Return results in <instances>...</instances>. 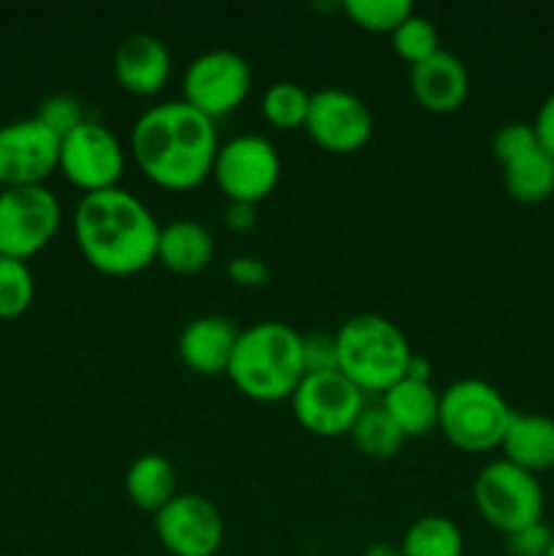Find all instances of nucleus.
I'll use <instances>...</instances> for the list:
<instances>
[{
	"label": "nucleus",
	"instance_id": "obj_14",
	"mask_svg": "<svg viewBox=\"0 0 554 556\" xmlns=\"http://www.w3.org/2000/svg\"><path fill=\"white\" fill-rule=\"evenodd\" d=\"M60 168V139L36 117L0 125V185H43Z\"/></svg>",
	"mask_w": 554,
	"mask_h": 556
},
{
	"label": "nucleus",
	"instance_id": "obj_20",
	"mask_svg": "<svg viewBox=\"0 0 554 556\" xmlns=\"http://www.w3.org/2000/svg\"><path fill=\"white\" fill-rule=\"evenodd\" d=\"M383 410L394 418L396 427L405 438H421L429 429L438 427L440 394L429 380H396L391 389L383 391Z\"/></svg>",
	"mask_w": 554,
	"mask_h": 556
},
{
	"label": "nucleus",
	"instance_id": "obj_1",
	"mask_svg": "<svg viewBox=\"0 0 554 556\" xmlns=\"http://www.w3.org/2000/svg\"><path fill=\"white\" fill-rule=\"evenodd\" d=\"M215 119L188 101H163L147 109L130 130V152L147 179L168 190L199 188L215 166Z\"/></svg>",
	"mask_w": 554,
	"mask_h": 556
},
{
	"label": "nucleus",
	"instance_id": "obj_36",
	"mask_svg": "<svg viewBox=\"0 0 554 556\" xmlns=\"http://www.w3.org/2000/svg\"><path fill=\"white\" fill-rule=\"evenodd\" d=\"M429 362L427 358H418V356H413L411 358V364H407V375L405 378H411V380H429Z\"/></svg>",
	"mask_w": 554,
	"mask_h": 556
},
{
	"label": "nucleus",
	"instance_id": "obj_9",
	"mask_svg": "<svg viewBox=\"0 0 554 556\" xmlns=\"http://www.w3.org/2000/svg\"><path fill=\"white\" fill-rule=\"evenodd\" d=\"M253 87L248 60L234 49H210L193 58L182 76V101L210 119L226 117L244 103Z\"/></svg>",
	"mask_w": 554,
	"mask_h": 556
},
{
	"label": "nucleus",
	"instance_id": "obj_34",
	"mask_svg": "<svg viewBox=\"0 0 554 556\" xmlns=\"http://www.w3.org/2000/svg\"><path fill=\"white\" fill-rule=\"evenodd\" d=\"M532 128H536L538 141H541L543 150L554 157V90L549 92L546 101H543L541 109H538Z\"/></svg>",
	"mask_w": 554,
	"mask_h": 556
},
{
	"label": "nucleus",
	"instance_id": "obj_7",
	"mask_svg": "<svg viewBox=\"0 0 554 556\" xmlns=\"http://www.w3.org/2000/svg\"><path fill=\"white\" fill-rule=\"evenodd\" d=\"M60 226V201L47 185L0 190V255L27 261L41 253Z\"/></svg>",
	"mask_w": 554,
	"mask_h": 556
},
{
	"label": "nucleus",
	"instance_id": "obj_18",
	"mask_svg": "<svg viewBox=\"0 0 554 556\" xmlns=\"http://www.w3.org/2000/svg\"><path fill=\"white\" fill-rule=\"evenodd\" d=\"M503 459L527 472L554 467V418L541 413H514L500 443Z\"/></svg>",
	"mask_w": 554,
	"mask_h": 556
},
{
	"label": "nucleus",
	"instance_id": "obj_26",
	"mask_svg": "<svg viewBox=\"0 0 554 556\" xmlns=\"http://www.w3.org/2000/svg\"><path fill=\"white\" fill-rule=\"evenodd\" d=\"M36 293L33 271L27 261L0 255V318H20L27 313Z\"/></svg>",
	"mask_w": 554,
	"mask_h": 556
},
{
	"label": "nucleus",
	"instance_id": "obj_37",
	"mask_svg": "<svg viewBox=\"0 0 554 556\" xmlns=\"http://www.w3.org/2000/svg\"><path fill=\"white\" fill-rule=\"evenodd\" d=\"M362 556H402V548L391 543H373Z\"/></svg>",
	"mask_w": 554,
	"mask_h": 556
},
{
	"label": "nucleus",
	"instance_id": "obj_12",
	"mask_svg": "<svg viewBox=\"0 0 554 556\" xmlns=\"http://www.w3.org/2000/svg\"><path fill=\"white\" fill-rule=\"evenodd\" d=\"M155 535L172 556H215L223 546L221 510L201 494H177L155 514Z\"/></svg>",
	"mask_w": 554,
	"mask_h": 556
},
{
	"label": "nucleus",
	"instance_id": "obj_22",
	"mask_svg": "<svg viewBox=\"0 0 554 556\" xmlns=\"http://www.w3.org/2000/svg\"><path fill=\"white\" fill-rule=\"evenodd\" d=\"M500 166H503L505 190L516 201L536 204L554 193V157L543 150L541 141L503 161Z\"/></svg>",
	"mask_w": 554,
	"mask_h": 556
},
{
	"label": "nucleus",
	"instance_id": "obj_24",
	"mask_svg": "<svg viewBox=\"0 0 554 556\" xmlns=\"http://www.w3.org/2000/svg\"><path fill=\"white\" fill-rule=\"evenodd\" d=\"M348 434H351L353 445L364 456H373V459H389L407 440L394 424V418L383 410V405H364V410L358 413L356 424Z\"/></svg>",
	"mask_w": 554,
	"mask_h": 556
},
{
	"label": "nucleus",
	"instance_id": "obj_16",
	"mask_svg": "<svg viewBox=\"0 0 554 556\" xmlns=\"http://www.w3.org/2000/svg\"><path fill=\"white\" fill-rule=\"evenodd\" d=\"M413 98L435 114L456 112L470 92V74L454 52L438 49L421 63L411 65Z\"/></svg>",
	"mask_w": 554,
	"mask_h": 556
},
{
	"label": "nucleus",
	"instance_id": "obj_27",
	"mask_svg": "<svg viewBox=\"0 0 554 556\" xmlns=\"http://www.w3.org/2000/svg\"><path fill=\"white\" fill-rule=\"evenodd\" d=\"M342 11L364 30L394 33L413 14V3L411 0H345Z\"/></svg>",
	"mask_w": 554,
	"mask_h": 556
},
{
	"label": "nucleus",
	"instance_id": "obj_38",
	"mask_svg": "<svg viewBox=\"0 0 554 556\" xmlns=\"http://www.w3.org/2000/svg\"><path fill=\"white\" fill-rule=\"evenodd\" d=\"M546 556H554V541H552V546H549V554Z\"/></svg>",
	"mask_w": 554,
	"mask_h": 556
},
{
	"label": "nucleus",
	"instance_id": "obj_35",
	"mask_svg": "<svg viewBox=\"0 0 554 556\" xmlns=\"http://www.w3.org/2000/svg\"><path fill=\"white\" fill-rule=\"evenodd\" d=\"M223 220L231 231L244 233L255 226L259 220V212H255V204H244V201H228L226 210H223Z\"/></svg>",
	"mask_w": 554,
	"mask_h": 556
},
{
	"label": "nucleus",
	"instance_id": "obj_2",
	"mask_svg": "<svg viewBox=\"0 0 554 556\" xmlns=\"http://www.w3.org/2000/svg\"><path fill=\"white\" fill-rule=\"evenodd\" d=\"M74 237L87 264L112 277H128L158 258L161 223L125 188L85 193L74 212Z\"/></svg>",
	"mask_w": 554,
	"mask_h": 556
},
{
	"label": "nucleus",
	"instance_id": "obj_3",
	"mask_svg": "<svg viewBox=\"0 0 554 556\" xmlns=\"http://www.w3.org/2000/svg\"><path fill=\"white\" fill-rule=\"evenodd\" d=\"M228 378L248 400H291L304 378L302 334L282 320H261L239 331Z\"/></svg>",
	"mask_w": 554,
	"mask_h": 556
},
{
	"label": "nucleus",
	"instance_id": "obj_11",
	"mask_svg": "<svg viewBox=\"0 0 554 556\" xmlns=\"http://www.w3.org/2000/svg\"><path fill=\"white\" fill-rule=\"evenodd\" d=\"M60 172L85 193L117 188L125 172V150L114 130L85 119L60 141Z\"/></svg>",
	"mask_w": 554,
	"mask_h": 556
},
{
	"label": "nucleus",
	"instance_id": "obj_33",
	"mask_svg": "<svg viewBox=\"0 0 554 556\" xmlns=\"http://www.w3.org/2000/svg\"><path fill=\"white\" fill-rule=\"evenodd\" d=\"M226 275L231 277L237 286L261 288V286H266V282H269L272 269H269V264H266L264 258H259V255H237V258L228 261Z\"/></svg>",
	"mask_w": 554,
	"mask_h": 556
},
{
	"label": "nucleus",
	"instance_id": "obj_4",
	"mask_svg": "<svg viewBox=\"0 0 554 556\" xmlns=\"http://www.w3.org/2000/svg\"><path fill=\"white\" fill-rule=\"evenodd\" d=\"M335 340L337 367L362 391L383 394L407 375V364L413 358L407 337L383 315H353L340 326Z\"/></svg>",
	"mask_w": 554,
	"mask_h": 556
},
{
	"label": "nucleus",
	"instance_id": "obj_21",
	"mask_svg": "<svg viewBox=\"0 0 554 556\" xmlns=\"http://www.w3.org/2000/svg\"><path fill=\"white\" fill-rule=\"evenodd\" d=\"M125 492L136 508L158 514L168 500L177 497V472L161 454H141L125 472Z\"/></svg>",
	"mask_w": 554,
	"mask_h": 556
},
{
	"label": "nucleus",
	"instance_id": "obj_31",
	"mask_svg": "<svg viewBox=\"0 0 554 556\" xmlns=\"http://www.w3.org/2000/svg\"><path fill=\"white\" fill-rule=\"evenodd\" d=\"M538 144V134L530 123H508L494 134L492 139V152L500 163L508 161V157L519 155L527 147Z\"/></svg>",
	"mask_w": 554,
	"mask_h": 556
},
{
	"label": "nucleus",
	"instance_id": "obj_19",
	"mask_svg": "<svg viewBox=\"0 0 554 556\" xmlns=\"http://www.w3.org/2000/svg\"><path fill=\"white\" fill-rule=\"evenodd\" d=\"M215 255L212 231L199 220L179 217L168 226H161L158 237V261L177 275H196L206 269Z\"/></svg>",
	"mask_w": 554,
	"mask_h": 556
},
{
	"label": "nucleus",
	"instance_id": "obj_5",
	"mask_svg": "<svg viewBox=\"0 0 554 556\" xmlns=\"http://www.w3.org/2000/svg\"><path fill=\"white\" fill-rule=\"evenodd\" d=\"M511 405L492 383L465 378L440 394L438 427L451 445L470 454H483L503 443L508 429Z\"/></svg>",
	"mask_w": 554,
	"mask_h": 556
},
{
	"label": "nucleus",
	"instance_id": "obj_15",
	"mask_svg": "<svg viewBox=\"0 0 554 556\" xmlns=\"http://www.w3.org/2000/svg\"><path fill=\"white\" fill-rule=\"evenodd\" d=\"M172 76L168 47L152 33H134L114 49V79L134 96H155Z\"/></svg>",
	"mask_w": 554,
	"mask_h": 556
},
{
	"label": "nucleus",
	"instance_id": "obj_6",
	"mask_svg": "<svg viewBox=\"0 0 554 556\" xmlns=\"http://www.w3.org/2000/svg\"><path fill=\"white\" fill-rule=\"evenodd\" d=\"M473 500L494 530L511 532L538 525L543 516V489L536 472L508 459H494L473 481Z\"/></svg>",
	"mask_w": 554,
	"mask_h": 556
},
{
	"label": "nucleus",
	"instance_id": "obj_28",
	"mask_svg": "<svg viewBox=\"0 0 554 556\" xmlns=\"http://www.w3.org/2000/svg\"><path fill=\"white\" fill-rule=\"evenodd\" d=\"M391 47L400 54L402 60H407L411 65L421 63L429 54H435L440 49V36L438 27L432 25V20L416 14L413 11L394 33H391Z\"/></svg>",
	"mask_w": 554,
	"mask_h": 556
},
{
	"label": "nucleus",
	"instance_id": "obj_10",
	"mask_svg": "<svg viewBox=\"0 0 554 556\" xmlns=\"http://www.w3.org/2000/svg\"><path fill=\"white\" fill-rule=\"evenodd\" d=\"M297 421L320 438H340L364 410V391L342 372L304 375L291 396Z\"/></svg>",
	"mask_w": 554,
	"mask_h": 556
},
{
	"label": "nucleus",
	"instance_id": "obj_30",
	"mask_svg": "<svg viewBox=\"0 0 554 556\" xmlns=\"http://www.w3.org/2000/svg\"><path fill=\"white\" fill-rule=\"evenodd\" d=\"M302 364L304 375L340 372L335 334H302Z\"/></svg>",
	"mask_w": 554,
	"mask_h": 556
},
{
	"label": "nucleus",
	"instance_id": "obj_25",
	"mask_svg": "<svg viewBox=\"0 0 554 556\" xmlns=\"http://www.w3.org/2000/svg\"><path fill=\"white\" fill-rule=\"evenodd\" d=\"M310 96L313 92H307L297 81H275V85L266 87L264 98H261V112H264L266 123L280 130L304 128V119H307L310 112Z\"/></svg>",
	"mask_w": 554,
	"mask_h": 556
},
{
	"label": "nucleus",
	"instance_id": "obj_29",
	"mask_svg": "<svg viewBox=\"0 0 554 556\" xmlns=\"http://www.w3.org/2000/svg\"><path fill=\"white\" fill-rule=\"evenodd\" d=\"M33 117L41 125H47L60 141L71 134V130L79 128L85 123V112H81V103L76 101L74 96H65V92H58V96H49L38 103L36 114Z\"/></svg>",
	"mask_w": 554,
	"mask_h": 556
},
{
	"label": "nucleus",
	"instance_id": "obj_23",
	"mask_svg": "<svg viewBox=\"0 0 554 556\" xmlns=\"http://www.w3.org/2000/svg\"><path fill=\"white\" fill-rule=\"evenodd\" d=\"M402 556H462L465 538L449 516H421L402 538Z\"/></svg>",
	"mask_w": 554,
	"mask_h": 556
},
{
	"label": "nucleus",
	"instance_id": "obj_13",
	"mask_svg": "<svg viewBox=\"0 0 554 556\" xmlns=\"http://www.w3.org/2000/svg\"><path fill=\"white\" fill-rule=\"evenodd\" d=\"M304 130L329 152H356L373 136V112L367 103L342 87H324L310 96Z\"/></svg>",
	"mask_w": 554,
	"mask_h": 556
},
{
	"label": "nucleus",
	"instance_id": "obj_17",
	"mask_svg": "<svg viewBox=\"0 0 554 556\" xmlns=\"http://www.w3.org/2000/svg\"><path fill=\"white\" fill-rule=\"evenodd\" d=\"M237 324L226 315H201L185 324L179 334V358L196 375H223L231 364L234 345L239 340Z\"/></svg>",
	"mask_w": 554,
	"mask_h": 556
},
{
	"label": "nucleus",
	"instance_id": "obj_8",
	"mask_svg": "<svg viewBox=\"0 0 554 556\" xmlns=\"http://www.w3.org/2000/svg\"><path fill=\"white\" fill-rule=\"evenodd\" d=\"M280 152L266 136L239 134L217 150L212 177L228 201L259 204L280 182Z\"/></svg>",
	"mask_w": 554,
	"mask_h": 556
},
{
	"label": "nucleus",
	"instance_id": "obj_32",
	"mask_svg": "<svg viewBox=\"0 0 554 556\" xmlns=\"http://www.w3.org/2000/svg\"><path fill=\"white\" fill-rule=\"evenodd\" d=\"M554 535L543 521L525 527L508 535V554L511 556H546Z\"/></svg>",
	"mask_w": 554,
	"mask_h": 556
}]
</instances>
